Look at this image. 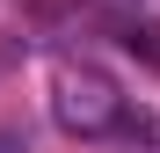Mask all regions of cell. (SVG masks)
<instances>
[{
  "mask_svg": "<svg viewBox=\"0 0 160 153\" xmlns=\"http://www.w3.org/2000/svg\"><path fill=\"white\" fill-rule=\"evenodd\" d=\"M51 117L73 139H109L124 124V88L95 59H66V66H51Z\"/></svg>",
  "mask_w": 160,
  "mask_h": 153,
  "instance_id": "1",
  "label": "cell"
},
{
  "mask_svg": "<svg viewBox=\"0 0 160 153\" xmlns=\"http://www.w3.org/2000/svg\"><path fill=\"white\" fill-rule=\"evenodd\" d=\"M0 153H22V146H15V139H8V131H0Z\"/></svg>",
  "mask_w": 160,
  "mask_h": 153,
  "instance_id": "2",
  "label": "cell"
}]
</instances>
